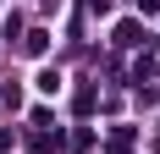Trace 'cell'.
I'll return each instance as SVG.
<instances>
[{"mask_svg": "<svg viewBox=\"0 0 160 154\" xmlns=\"http://www.w3.org/2000/svg\"><path fill=\"white\" fill-rule=\"evenodd\" d=\"M39 94H61V72L44 66V72H39Z\"/></svg>", "mask_w": 160, "mask_h": 154, "instance_id": "obj_1", "label": "cell"}]
</instances>
